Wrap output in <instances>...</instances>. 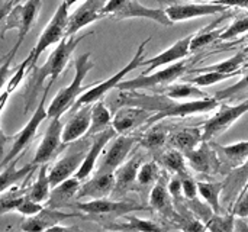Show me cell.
I'll return each instance as SVG.
<instances>
[{
	"label": "cell",
	"mask_w": 248,
	"mask_h": 232,
	"mask_svg": "<svg viewBox=\"0 0 248 232\" xmlns=\"http://www.w3.org/2000/svg\"><path fill=\"white\" fill-rule=\"evenodd\" d=\"M119 106L131 105V106H140L144 109H148L153 112V116L148 119L145 128L160 122L164 118L177 116H192L196 113H206L219 106V102L215 97H206V99H198V100H176L171 99L163 93H137V90H124L121 93L119 99L116 100Z\"/></svg>",
	"instance_id": "obj_1"
},
{
	"label": "cell",
	"mask_w": 248,
	"mask_h": 232,
	"mask_svg": "<svg viewBox=\"0 0 248 232\" xmlns=\"http://www.w3.org/2000/svg\"><path fill=\"white\" fill-rule=\"evenodd\" d=\"M87 35H78V36L71 35V36L62 38L41 67H33L31 71H28L29 77H28V83H26L25 94H23V99H25L23 113H28L33 108L46 78H49L48 83L54 84V81L65 70V67L70 61L73 52L76 51L77 45Z\"/></svg>",
	"instance_id": "obj_2"
},
{
	"label": "cell",
	"mask_w": 248,
	"mask_h": 232,
	"mask_svg": "<svg viewBox=\"0 0 248 232\" xmlns=\"http://www.w3.org/2000/svg\"><path fill=\"white\" fill-rule=\"evenodd\" d=\"M92 54L90 52H86V54H81L76 58L74 61V68H76V74H74V78L73 81L61 89L55 97L52 99V102L49 103L46 112H48V118L52 119V118H61L67 110H70L76 100L87 90L90 89L93 84L90 86H83V81L86 78V76L89 74V71L94 67V62L90 60Z\"/></svg>",
	"instance_id": "obj_3"
},
{
	"label": "cell",
	"mask_w": 248,
	"mask_h": 232,
	"mask_svg": "<svg viewBox=\"0 0 248 232\" xmlns=\"http://www.w3.org/2000/svg\"><path fill=\"white\" fill-rule=\"evenodd\" d=\"M77 211L87 214L86 219H93L96 222L106 218V221H116V218H122L135 211H148L145 205L132 202V201H110L108 198L103 199H92L89 202H76L71 205Z\"/></svg>",
	"instance_id": "obj_4"
},
{
	"label": "cell",
	"mask_w": 248,
	"mask_h": 232,
	"mask_svg": "<svg viewBox=\"0 0 248 232\" xmlns=\"http://www.w3.org/2000/svg\"><path fill=\"white\" fill-rule=\"evenodd\" d=\"M68 4L65 1H62L55 13L52 15L51 20L48 22V25L44 28L39 39L36 41L35 46L32 48V51L29 52V55L23 60L28 65V71H31L35 65L38 58L41 57V54L51 45L58 44L62 38H65V32H67V25H68Z\"/></svg>",
	"instance_id": "obj_5"
},
{
	"label": "cell",
	"mask_w": 248,
	"mask_h": 232,
	"mask_svg": "<svg viewBox=\"0 0 248 232\" xmlns=\"http://www.w3.org/2000/svg\"><path fill=\"white\" fill-rule=\"evenodd\" d=\"M150 41H151V38H147L145 41H142V42L138 45L135 55L131 58V61H129L124 68L118 70V73H115V74H113L112 77H109L108 80H103V81H100V83H96V84H93L90 89H87V90L76 100L74 106L71 108V112H76L78 108H81V106H84V105H93L94 102L100 100L109 90L118 87V84L124 80V77H125L128 73H131L132 70H137L138 67H141V65H142V61H144L142 58H144V52H145V45H147Z\"/></svg>",
	"instance_id": "obj_6"
},
{
	"label": "cell",
	"mask_w": 248,
	"mask_h": 232,
	"mask_svg": "<svg viewBox=\"0 0 248 232\" xmlns=\"http://www.w3.org/2000/svg\"><path fill=\"white\" fill-rule=\"evenodd\" d=\"M51 86H52V83H48V86L45 87V90L42 93V97H41V102L38 103L33 115L31 116V119L28 121V124L13 137V145H12L10 151L7 153V155L3 157V160L0 163V167H4L12 160L20 157L25 153V150L29 147V144L33 141V138H35V135L38 132L39 125L48 118V112H46V108H45V102H46V96H48V92H49Z\"/></svg>",
	"instance_id": "obj_7"
},
{
	"label": "cell",
	"mask_w": 248,
	"mask_h": 232,
	"mask_svg": "<svg viewBox=\"0 0 248 232\" xmlns=\"http://www.w3.org/2000/svg\"><path fill=\"white\" fill-rule=\"evenodd\" d=\"M42 7V0H25L22 3H17L13 6L12 12L9 13V16L6 17V23L4 28L0 32V36L3 38V35L12 29L17 31V41L13 46V49H19L22 42L25 41V36L28 35V32L32 29V26L35 25L39 10Z\"/></svg>",
	"instance_id": "obj_8"
},
{
	"label": "cell",
	"mask_w": 248,
	"mask_h": 232,
	"mask_svg": "<svg viewBox=\"0 0 248 232\" xmlns=\"http://www.w3.org/2000/svg\"><path fill=\"white\" fill-rule=\"evenodd\" d=\"M187 71V61L180 60L177 62L169 64L164 70L155 71L153 74H140L135 78L121 81L118 84L119 90H141V89H158L179 80Z\"/></svg>",
	"instance_id": "obj_9"
},
{
	"label": "cell",
	"mask_w": 248,
	"mask_h": 232,
	"mask_svg": "<svg viewBox=\"0 0 248 232\" xmlns=\"http://www.w3.org/2000/svg\"><path fill=\"white\" fill-rule=\"evenodd\" d=\"M247 112L248 99L243 100L238 105H234V106L219 105V110L212 118H209L202 126V129H203L202 141H214L217 137L227 132Z\"/></svg>",
	"instance_id": "obj_10"
},
{
	"label": "cell",
	"mask_w": 248,
	"mask_h": 232,
	"mask_svg": "<svg viewBox=\"0 0 248 232\" xmlns=\"http://www.w3.org/2000/svg\"><path fill=\"white\" fill-rule=\"evenodd\" d=\"M158 1L170 4L164 10L173 23L182 22V20H190V19L202 17V16H211V15H217V13L228 10V6H224L215 1L214 3H201V1L185 3L183 0H158Z\"/></svg>",
	"instance_id": "obj_11"
},
{
	"label": "cell",
	"mask_w": 248,
	"mask_h": 232,
	"mask_svg": "<svg viewBox=\"0 0 248 232\" xmlns=\"http://www.w3.org/2000/svg\"><path fill=\"white\" fill-rule=\"evenodd\" d=\"M87 150H89V142L83 141L80 144H76V147L68 150L60 160H57V163L48 170V176L52 187L77 173L86 157Z\"/></svg>",
	"instance_id": "obj_12"
},
{
	"label": "cell",
	"mask_w": 248,
	"mask_h": 232,
	"mask_svg": "<svg viewBox=\"0 0 248 232\" xmlns=\"http://www.w3.org/2000/svg\"><path fill=\"white\" fill-rule=\"evenodd\" d=\"M187 164L201 174L215 176L221 171V163L211 141H202L195 150L185 153Z\"/></svg>",
	"instance_id": "obj_13"
},
{
	"label": "cell",
	"mask_w": 248,
	"mask_h": 232,
	"mask_svg": "<svg viewBox=\"0 0 248 232\" xmlns=\"http://www.w3.org/2000/svg\"><path fill=\"white\" fill-rule=\"evenodd\" d=\"M62 122L60 118H52L41 144L36 148V153L32 158V164L41 166V164H48V161L58 153V150L64 145L61 135H62Z\"/></svg>",
	"instance_id": "obj_14"
},
{
	"label": "cell",
	"mask_w": 248,
	"mask_h": 232,
	"mask_svg": "<svg viewBox=\"0 0 248 232\" xmlns=\"http://www.w3.org/2000/svg\"><path fill=\"white\" fill-rule=\"evenodd\" d=\"M151 116L153 112L148 109L125 105L116 110L112 121V128L116 131L118 135H126L140 126H145Z\"/></svg>",
	"instance_id": "obj_15"
},
{
	"label": "cell",
	"mask_w": 248,
	"mask_h": 232,
	"mask_svg": "<svg viewBox=\"0 0 248 232\" xmlns=\"http://www.w3.org/2000/svg\"><path fill=\"white\" fill-rule=\"evenodd\" d=\"M115 20H124V19H132V17H144L154 20L163 26H171L173 22L166 15V10L163 7L153 9L141 4L138 0H124V3L118 7V10L110 16Z\"/></svg>",
	"instance_id": "obj_16"
},
{
	"label": "cell",
	"mask_w": 248,
	"mask_h": 232,
	"mask_svg": "<svg viewBox=\"0 0 248 232\" xmlns=\"http://www.w3.org/2000/svg\"><path fill=\"white\" fill-rule=\"evenodd\" d=\"M105 3H106V0H84V3L81 6H78L68 16L65 36L76 35L84 26L103 19L105 16L102 13V9H103Z\"/></svg>",
	"instance_id": "obj_17"
},
{
	"label": "cell",
	"mask_w": 248,
	"mask_h": 232,
	"mask_svg": "<svg viewBox=\"0 0 248 232\" xmlns=\"http://www.w3.org/2000/svg\"><path fill=\"white\" fill-rule=\"evenodd\" d=\"M138 141V138L135 137H128V135H116L108 150V153L105 154V157L102 158L99 167L96 169L97 171H112L115 173L118 167H121L126 158L129 151L132 150V147L135 145V142Z\"/></svg>",
	"instance_id": "obj_18"
},
{
	"label": "cell",
	"mask_w": 248,
	"mask_h": 232,
	"mask_svg": "<svg viewBox=\"0 0 248 232\" xmlns=\"http://www.w3.org/2000/svg\"><path fill=\"white\" fill-rule=\"evenodd\" d=\"M116 176L112 171H97L96 174L89 179L86 183L80 186V190L77 193V201L83 199H103L112 196L115 190Z\"/></svg>",
	"instance_id": "obj_19"
},
{
	"label": "cell",
	"mask_w": 248,
	"mask_h": 232,
	"mask_svg": "<svg viewBox=\"0 0 248 232\" xmlns=\"http://www.w3.org/2000/svg\"><path fill=\"white\" fill-rule=\"evenodd\" d=\"M116 135H118V134H116V131H115L112 126L108 128V129H105V131H102V132H99V134H96V135H92V142H90V145H89V150H87V153H86V157H84V160H83L80 169H78L77 173H76V177H77L78 180H86V179L93 173V170L96 169L97 160H99V157H100L103 148H105L106 144H108L110 139H113Z\"/></svg>",
	"instance_id": "obj_20"
},
{
	"label": "cell",
	"mask_w": 248,
	"mask_h": 232,
	"mask_svg": "<svg viewBox=\"0 0 248 232\" xmlns=\"http://www.w3.org/2000/svg\"><path fill=\"white\" fill-rule=\"evenodd\" d=\"M150 205L153 209H155L161 217H164L169 221H179L183 222L185 217H182L174 206V201L167 189V176L160 177V180L157 182V185L153 187V190L150 192Z\"/></svg>",
	"instance_id": "obj_21"
},
{
	"label": "cell",
	"mask_w": 248,
	"mask_h": 232,
	"mask_svg": "<svg viewBox=\"0 0 248 232\" xmlns=\"http://www.w3.org/2000/svg\"><path fill=\"white\" fill-rule=\"evenodd\" d=\"M70 218H84L86 215L81 214H67L62 212L60 209H54V208H42L36 215L33 217H26V219L22 222L20 230L23 231H49L54 225L70 219Z\"/></svg>",
	"instance_id": "obj_22"
},
{
	"label": "cell",
	"mask_w": 248,
	"mask_h": 232,
	"mask_svg": "<svg viewBox=\"0 0 248 232\" xmlns=\"http://www.w3.org/2000/svg\"><path fill=\"white\" fill-rule=\"evenodd\" d=\"M192 36H193V33L179 39L176 44H173L170 48H167L166 51L160 52L158 55H155L153 58H148V60H144L141 67H147V68L142 71V74H150L153 70H157L158 67H164V65L177 62L180 60H185L190 54Z\"/></svg>",
	"instance_id": "obj_23"
},
{
	"label": "cell",
	"mask_w": 248,
	"mask_h": 232,
	"mask_svg": "<svg viewBox=\"0 0 248 232\" xmlns=\"http://www.w3.org/2000/svg\"><path fill=\"white\" fill-rule=\"evenodd\" d=\"M211 144L219 158L221 163L219 173L222 174H228L232 169L241 166L248 158V141H240L231 145H219L214 141H211Z\"/></svg>",
	"instance_id": "obj_24"
},
{
	"label": "cell",
	"mask_w": 248,
	"mask_h": 232,
	"mask_svg": "<svg viewBox=\"0 0 248 232\" xmlns=\"http://www.w3.org/2000/svg\"><path fill=\"white\" fill-rule=\"evenodd\" d=\"M92 122V105H84L78 108L76 112H73V116L68 119V122L62 128V144H70L76 142L80 139L83 135L89 132Z\"/></svg>",
	"instance_id": "obj_25"
},
{
	"label": "cell",
	"mask_w": 248,
	"mask_h": 232,
	"mask_svg": "<svg viewBox=\"0 0 248 232\" xmlns=\"http://www.w3.org/2000/svg\"><path fill=\"white\" fill-rule=\"evenodd\" d=\"M142 158L140 154H134L129 160H126L121 167L116 169L115 176H116V183H115V190H113V196L122 198L125 196L128 192L134 190L135 183H137V176H138V170L141 167Z\"/></svg>",
	"instance_id": "obj_26"
},
{
	"label": "cell",
	"mask_w": 248,
	"mask_h": 232,
	"mask_svg": "<svg viewBox=\"0 0 248 232\" xmlns=\"http://www.w3.org/2000/svg\"><path fill=\"white\" fill-rule=\"evenodd\" d=\"M81 180H78L76 176L65 179L64 182H61L60 185L54 186L51 189L49 198L46 201V206L48 208H54V209H64V208H71L73 205V199L77 198V193L80 190V183Z\"/></svg>",
	"instance_id": "obj_27"
},
{
	"label": "cell",
	"mask_w": 248,
	"mask_h": 232,
	"mask_svg": "<svg viewBox=\"0 0 248 232\" xmlns=\"http://www.w3.org/2000/svg\"><path fill=\"white\" fill-rule=\"evenodd\" d=\"M222 183H224V189L221 193V199L225 205L232 206V203L235 202V199L244 190L248 183V158L241 166L232 169L227 174V179Z\"/></svg>",
	"instance_id": "obj_28"
},
{
	"label": "cell",
	"mask_w": 248,
	"mask_h": 232,
	"mask_svg": "<svg viewBox=\"0 0 248 232\" xmlns=\"http://www.w3.org/2000/svg\"><path fill=\"white\" fill-rule=\"evenodd\" d=\"M20 157H22V155H20ZM20 157L12 160L10 163H7V164L4 166V170L0 173V193L9 190L10 187H13V186H16L17 183H20L22 180H26V179L31 177V176L36 171V169L39 167V166H35V164L29 163L28 166H25V167H22V169H17V161H19Z\"/></svg>",
	"instance_id": "obj_29"
},
{
	"label": "cell",
	"mask_w": 248,
	"mask_h": 232,
	"mask_svg": "<svg viewBox=\"0 0 248 232\" xmlns=\"http://www.w3.org/2000/svg\"><path fill=\"white\" fill-rule=\"evenodd\" d=\"M154 93H163L171 99L176 100H198V99H206L209 97L208 93L201 90L198 86L186 81V83H170L167 86L153 89Z\"/></svg>",
	"instance_id": "obj_30"
},
{
	"label": "cell",
	"mask_w": 248,
	"mask_h": 232,
	"mask_svg": "<svg viewBox=\"0 0 248 232\" xmlns=\"http://www.w3.org/2000/svg\"><path fill=\"white\" fill-rule=\"evenodd\" d=\"M202 135H203V129L201 128H182L171 132L169 139L173 148L185 154L190 150H195L202 142Z\"/></svg>",
	"instance_id": "obj_31"
},
{
	"label": "cell",
	"mask_w": 248,
	"mask_h": 232,
	"mask_svg": "<svg viewBox=\"0 0 248 232\" xmlns=\"http://www.w3.org/2000/svg\"><path fill=\"white\" fill-rule=\"evenodd\" d=\"M161 170L157 164V161H147L144 164H141L140 170H138V176H137V183L134 190L140 192L141 195H148L153 190V187L157 185V182L161 177Z\"/></svg>",
	"instance_id": "obj_32"
},
{
	"label": "cell",
	"mask_w": 248,
	"mask_h": 232,
	"mask_svg": "<svg viewBox=\"0 0 248 232\" xmlns=\"http://www.w3.org/2000/svg\"><path fill=\"white\" fill-rule=\"evenodd\" d=\"M51 189L52 186L49 182V176H48V164H41L36 180L26 189V195L38 203H46Z\"/></svg>",
	"instance_id": "obj_33"
},
{
	"label": "cell",
	"mask_w": 248,
	"mask_h": 232,
	"mask_svg": "<svg viewBox=\"0 0 248 232\" xmlns=\"http://www.w3.org/2000/svg\"><path fill=\"white\" fill-rule=\"evenodd\" d=\"M170 135H171V128L164 126L157 122V124L148 126V131L138 141L142 148H147L150 151H157L166 144V141L170 138Z\"/></svg>",
	"instance_id": "obj_34"
},
{
	"label": "cell",
	"mask_w": 248,
	"mask_h": 232,
	"mask_svg": "<svg viewBox=\"0 0 248 232\" xmlns=\"http://www.w3.org/2000/svg\"><path fill=\"white\" fill-rule=\"evenodd\" d=\"M112 121L113 116L110 113V110L106 108V105L102 100H97L92 105V122H90V128L87 135H96L108 128L112 126Z\"/></svg>",
	"instance_id": "obj_35"
},
{
	"label": "cell",
	"mask_w": 248,
	"mask_h": 232,
	"mask_svg": "<svg viewBox=\"0 0 248 232\" xmlns=\"http://www.w3.org/2000/svg\"><path fill=\"white\" fill-rule=\"evenodd\" d=\"M225 17H227V16H222V17H219L218 20H215L212 25H209V26L203 28L202 31L193 33L192 41H190V52L199 51L201 48L208 46V45H211L212 42H215L217 39H219L221 33L224 32V28H218V29H217V26H218V23L222 22Z\"/></svg>",
	"instance_id": "obj_36"
},
{
	"label": "cell",
	"mask_w": 248,
	"mask_h": 232,
	"mask_svg": "<svg viewBox=\"0 0 248 232\" xmlns=\"http://www.w3.org/2000/svg\"><path fill=\"white\" fill-rule=\"evenodd\" d=\"M157 163H160L164 169H167L170 173L173 174H177V176H183V174H187V161H186V157L182 151L176 150V148H171L166 153H161L157 160Z\"/></svg>",
	"instance_id": "obj_37"
},
{
	"label": "cell",
	"mask_w": 248,
	"mask_h": 232,
	"mask_svg": "<svg viewBox=\"0 0 248 232\" xmlns=\"http://www.w3.org/2000/svg\"><path fill=\"white\" fill-rule=\"evenodd\" d=\"M224 189V183H209V182H198V190L205 203L211 206L214 214H222L221 205V193Z\"/></svg>",
	"instance_id": "obj_38"
},
{
	"label": "cell",
	"mask_w": 248,
	"mask_h": 232,
	"mask_svg": "<svg viewBox=\"0 0 248 232\" xmlns=\"http://www.w3.org/2000/svg\"><path fill=\"white\" fill-rule=\"evenodd\" d=\"M125 221L119 222V224H109L105 228L108 230H119V231H163L164 227H161L160 224L154 222V221H148V219H140L134 215H124L122 217Z\"/></svg>",
	"instance_id": "obj_39"
},
{
	"label": "cell",
	"mask_w": 248,
	"mask_h": 232,
	"mask_svg": "<svg viewBox=\"0 0 248 232\" xmlns=\"http://www.w3.org/2000/svg\"><path fill=\"white\" fill-rule=\"evenodd\" d=\"M246 60H247V54L244 51H240L234 57H231V58H228L225 61H221V62H217V64H212V65H208V67H201V68H196V70H192V71H196V73H205V71L235 73V71H240V68L246 62Z\"/></svg>",
	"instance_id": "obj_40"
},
{
	"label": "cell",
	"mask_w": 248,
	"mask_h": 232,
	"mask_svg": "<svg viewBox=\"0 0 248 232\" xmlns=\"http://www.w3.org/2000/svg\"><path fill=\"white\" fill-rule=\"evenodd\" d=\"M243 73V70L240 71H235V73H219V71H205V73H199L198 76L195 77H190L187 78L186 81L198 86V87H206V86H212V84H217L219 81H224V80H228V78H232L235 76H240Z\"/></svg>",
	"instance_id": "obj_41"
},
{
	"label": "cell",
	"mask_w": 248,
	"mask_h": 232,
	"mask_svg": "<svg viewBox=\"0 0 248 232\" xmlns=\"http://www.w3.org/2000/svg\"><path fill=\"white\" fill-rule=\"evenodd\" d=\"M26 196V187L20 189H13L3 195L0 198V215L9 214V212H16L17 206Z\"/></svg>",
	"instance_id": "obj_42"
},
{
	"label": "cell",
	"mask_w": 248,
	"mask_h": 232,
	"mask_svg": "<svg viewBox=\"0 0 248 232\" xmlns=\"http://www.w3.org/2000/svg\"><path fill=\"white\" fill-rule=\"evenodd\" d=\"M244 93H248V70L247 73H244L243 78L240 81H237L235 84L227 87V89H222L219 92H217L214 94V97L221 102V100H228V99H234L237 96H241Z\"/></svg>",
	"instance_id": "obj_43"
},
{
	"label": "cell",
	"mask_w": 248,
	"mask_h": 232,
	"mask_svg": "<svg viewBox=\"0 0 248 232\" xmlns=\"http://www.w3.org/2000/svg\"><path fill=\"white\" fill-rule=\"evenodd\" d=\"M234 224H235V217L232 214H228V215L214 214L212 218L205 225H206V230H211V231L231 232L234 231Z\"/></svg>",
	"instance_id": "obj_44"
},
{
	"label": "cell",
	"mask_w": 248,
	"mask_h": 232,
	"mask_svg": "<svg viewBox=\"0 0 248 232\" xmlns=\"http://www.w3.org/2000/svg\"><path fill=\"white\" fill-rule=\"evenodd\" d=\"M243 33H248V13L243 15V16H238L228 28H225L224 32L221 33L219 39L230 41V39H234L235 36L243 35Z\"/></svg>",
	"instance_id": "obj_45"
},
{
	"label": "cell",
	"mask_w": 248,
	"mask_h": 232,
	"mask_svg": "<svg viewBox=\"0 0 248 232\" xmlns=\"http://www.w3.org/2000/svg\"><path fill=\"white\" fill-rule=\"evenodd\" d=\"M231 214L235 217V218H247L248 217V187H246L240 195L238 198L235 199V202L232 203L231 206Z\"/></svg>",
	"instance_id": "obj_46"
},
{
	"label": "cell",
	"mask_w": 248,
	"mask_h": 232,
	"mask_svg": "<svg viewBox=\"0 0 248 232\" xmlns=\"http://www.w3.org/2000/svg\"><path fill=\"white\" fill-rule=\"evenodd\" d=\"M182 179V190H183V196L186 201H192V199H196L198 195H199V190H198V182H195V179L192 176L187 174H183L180 176Z\"/></svg>",
	"instance_id": "obj_47"
},
{
	"label": "cell",
	"mask_w": 248,
	"mask_h": 232,
	"mask_svg": "<svg viewBox=\"0 0 248 232\" xmlns=\"http://www.w3.org/2000/svg\"><path fill=\"white\" fill-rule=\"evenodd\" d=\"M42 208H44L42 203H38V202L32 201V199L26 195L25 199H23V201L20 202V205L17 206L16 212L20 214V215H23V217H33V215H36Z\"/></svg>",
	"instance_id": "obj_48"
},
{
	"label": "cell",
	"mask_w": 248,
	"mask_h": 232,
	"mask_svg": "<svg viewBox=\"0 0 248 232\" xmlns=\"http://www.w3.org/2000/svg\"><path fill=\"white\" fill-rule=\"evenodd\" d=\"M28 73V65H26V62L25 61H22L20 62V65L16 68V71H15V74L12 76V78L7 81V87H6V90L9 92V93H12L13 90H16L17 89V86L20 84V81L23 80V77H25V74Z\"/></svg>",
	"instance_id": "obj_49"
},
{
	"label": "cell",
	"mask_w": 248,
	"mask_h": 232,
	"mask_svg": "<svg viewBox=\"0 0 248 232\" xmlns=\"http://www.w3.org/2000/svg\"><path fill=\"white\" fill-rule=\"evenodd\" d=\"M16 52H17V51L12 48V49L6 54L4 61H3L1 65H0V90H1V87L6 84V81H7V77H9V74H10V65H12V61H13Z\"/></svg>",
	"instance_id": "obj_50"
},
{
	"label": "cell",
	"mask_w": 248,
	"mask_h": 232,
	"mask_svg": "<svg viewBox=\"0 0 248 232\" xmlns=\"http://www.w3.org/2000/svg\"><path fill=\"white\" fill-rule=\"evenodd\" d=\"M9 96H10V93H9L7 90H6V92H3V93L0 94V115H1V112H3V109H4V106H6V103H7ZM10 139H13V137L6 135V134L0 129V157L3 155V153H4V147H6V144H7Z\"/></svg>",
	"instance_id": "obj_51"
},
{
	"label": "cell",
	"mask_w": 248,
	"mask_h": 232,
	"mask_svg": "<svg viewBox=\"0 0 248 232\" xmlns=\"http://www.w3.org/2000/svg\"><path fill=\"white\" fill-rule=\"evenodd\" d=\"M122 3H124V0H106V3H105V6H103V9H102L103 16H105V17H110V16L118 10V7H119Z\"/></svg>",
	"instance_id": "obj_52"
},
{
	"label": "cell",
	"mask_w": 248,
	"mask_h": 232,
	"mask_svg": "<svg viewBox=\"0 0 248 232\" xmlns=\"http://www.w3.org/2000/svg\"><path fill=\"white\" fill-rule=\"evenodd\" d=\"M13 6H15V0H7V1H1L0 0V23L3 20H6V17L12 12Z\"/></svg>",
	"instance_id": "obj_53"
},
{
	"label": "cell",
	"mask_w": 248,
	"mask_h": 232,
	"mask_svg": "<svg viewBox=\"0 0 248 232\" xmlns=\"http://www.w3.org/2000/svg\"><path fill=\"white\" fill-rule=\"evenodd\" d=\"M215 3L224 4V6H238V7H246L248 9V0H215Z\"/></svg>",
	"instance_id": "obj_54"
},
{
	"label": "cell",
	"mask_w": 248,
	"mask_h": 232,
	"mask_svg": "<svg viewBox=\"0 0 248 232\" xmlns=\"http://www.w3.org/2000/svg\"><path fill=\"white\" fill-rule=\"evenodd\" d=\"M62 1H65L68 6H73V4H74L76 1H78V0H62Z\"/></svg>",
	"instance_id": "obj_55"
},
{
	"label": "cell",
	"mask_w": 248,
	"mask_h": 232,
	"mask_svg": "<svg viewBox=\"0 0 248 232\" xmlns=\"http://www.w3.org/2000/svg\"><path fill=\"white\" fill-rule=\"evenodd\" d=\"M193 1H201V3H205V1H209V0H193ZM212 1H215V0H212Z\"/></svg>",
	"instance_id": "obj_56"
},
{
	"label": "cell",
	"mask_w": 248,
	"mask_h": 232,
	"mask_svg": "<svg viewBox=\"0 0 248 232\" xmlns=\"http://www.w3.org/2000/svg\"><path fill=\"white\" fill-rule=\"evenodd\" d=\"M22 1H25V0H15V4H17V3H22Z\"/></svg>",
	"instance_id": "obj_57"
},
{
	"label": "cell",
	"mask_w": 248,
	"mask_h": 232,
	"mask_svg": "<svg viewBox=\"0 0 248 232\" xmlns=\"http://www.w3.org/2000/svg\"><path fill=\"white\" fill-rule=\"evenodd\" d=\"M243 51H244V52H246V54H248V44H247V46H246V48H244V49H243Z\"/></svg>",
	"instance_id": "obj_58"
},
{
	"label": "cell",
	"mask_w": 248,
	"mask_h": 232,
	"mask_svg": "<svg viewBox=\"0 0 248 232\" xmlns=\"http://www.w3.org/2000/svg\"><path fill=\"white\" fill-rule=\"evenodd\" d=\"M246 187H248V183H247V186H246ZM246 187H244V189H246Z\"/></svg>",
	"instance_id": "obj_59"
}]
</instances>
